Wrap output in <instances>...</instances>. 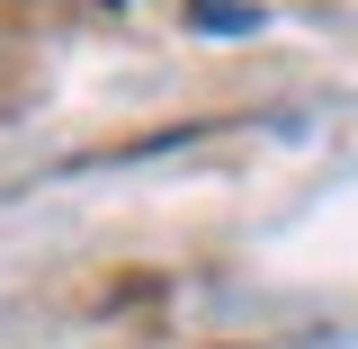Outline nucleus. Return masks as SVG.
<instances>
[{"label": "nucleus", "instance_id": "1", "mask_svg": "<svg viewBox=\"0 0 358 349\" xmlns=\"http://www.w3.org/2000/svg\"><path fill=\"white\" fill-rule=\"evenodd\" d=\"M197 27H215V36H242V27H260V9H242V0H197Z\"/></svg>", "mask_w": 358, "mask_h": 349}]
</instances>
